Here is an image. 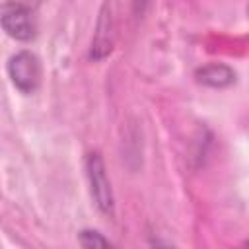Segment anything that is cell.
<instances>
[{
    "instance_id": "6da1fadb",
    "label": "cell",
    "mask_w": 249,
    "mask_h": 249,
    "mask_svg": "<svg viewBox=\"0 0 249 249\" xmlns=\"http://www.w3.org/2000/svg\"><path fill=\"white\" fill-rule=\"evenodd\" d=\"M0 27L8 37L27 43L37 35V21L31 6L21 2H6L0 6Z\"/></svg>"
},
{
    "instance_id": "7a4b0ae2",
    "label": "cell",
    "mask_w": 249,
    "mask_h": 249,
    "mask_svg": "<svg viewBox=\"0 0 249 249\" xmlns=\"http://www.w3.org/2000/svg\"><path fill=\"white\" fill-rule=\"evenodd\" d=\"M86 175L89 181V193L91 198L95 200V206L103 214H113L115 200H113V191H111V181L105 171L103 158L99 152H91L86 158Z\"/></svg>"
},
{
    "instance_id": "3957f363",
    "label": "cell",
    "mask_w": 249,
    "mask_h": 249,
    "mask_svg": "<svg viewBox=\"0 0 249 249\" xmlns=\"http://www.w3.org/2000/svg\"><path fill=\"white\" fill-rule=\"evenodd\" d=\"M8 76L21 93H33L41 82V64L31 51H18L8 60Z\"/></svg>"
},
{
    "instance_id": "277c9868",
    "label": "cell",
    "mask_w": 249,
    "mask_h": 249,
    "mask_svg": "<svg viewBox=\"0 0 249 249\" xmlns=\"http://www.w3.org/2000/svg\"><path fill=\"white\" fill-rule=\"evenodd\" d=\"M111 49H113V18H111V4L105 2L99 10L95 35L89 47V58L103 60L105 56H109Z\"/></svg>"
},
{
    "instance_id": "5b68a950",
    "label": "cell",
    "mask_w": 249,
    "mask_h": 249,
    "mask_svg": "<svg viewBox=\"0 0 249 249\" xmlns=\"http://www.w3.org/2000/svg\"><path fill=\"white\" fill-rule=\"evenodd\" d=\"M195 78L198 84H202L206 88H214V89H224V88H230L231 84H235L233 68L220 64V62H212V64H204V66L196 68Z\"/></svg>"
},
{
    "instance_id": "8992f818",
    "label": "cell",
    "mask_w": 249,
    "mask_h": 249,
    "mask_svg": "<svg viewBox=\"0 0 249 249\" xmlns=\"http://www.w3.org/2000/svg\"><path fill=\"white\" fill-rule=\"evenodd\" d=\"M78 241L82 245V249H115L107 237L103 233H99L97 230H82L78 233Z\"/></svg>"
},
{
    "instance_id": "52a82bcc",
    "label": "cell",
    "mask_w": 249,
    "mask_h": 249,
    "mask_svg": "<svg viewBox=\"0 0 249 249\" xmlns=\"http://www.w3.org/2000/svg\"><path fill=\"white\" fill-rule=\"evenodd\" d=\"M154 249H175L173 245H167V243H161V241H156L154 243Z\"/></svg>"
}]
</instances>
